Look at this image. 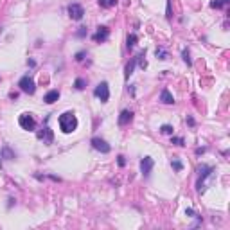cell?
<instances>
[{
	"instance_id": "cell-27",
	"label": "cell",
	"mask_w": 230,
	"mask_h": 230,
	"mask_svg": "<svg viewBox=\"0 0 230 230\" xmlns=\"http://www.w3.org/2000/svg\"><path fill=\"white\" fill-rule=\"evenodd\" d=\"M117 164H119L121 167H124V165H126V158H124L122 155H119V156H117Z\"/></svg>"
},
{
	"instance_id": "cell-35",
	"label": "cell",
	"mask_w": 230,
	"mask_h": 230,
	"mask_svg": "<svg viewBox=\"0 0 230 230\" xmlns=\"http://www.w3.org/2000/svg\"><path fill=\"white\" fill-rule=\"evenodd\" d=\"M0 169H2V162H0Z\"/></svg>"
},
{
	"instance_id": "cell-7",
	"label": "cell",
	"mask_w": 230,
	"mask_h": 230,
	"mask_svg": "<svg viewBox=\"0 0 230 230\" xmlns=\"http://www.w3.org/2000/svg\"><path fill=\"white\" fill-rule=\"evenodd\" d=\"M90 144H92V148H94L95 151H101V153H110V151H111V148H110L108 142L103 140V138H99V137H94Z\"/></svg>"
},
{
	"instance_id": "cell-13",
	"label": "cell",
	"mask_w": 230,
	"mask_h": 230,
	"mask_svg": "<svg viewBox=\"0 0 230 230\" xmlns=\"http://www.w3.org/2000/svg\"><path fill=\"white\" fill-rule=\"evenodd\" d=\"M59 99V90H49L47 94L43 95V101L47 103V104H52Z\"/></svg>"
},
{
	"instance_id": "cell-16",
	"label": "cell",
	"mask_w": 230,
	"mask_h": 230,
	"mask_svg": "<svg viewBox=\"0 0 230 230\" xmlns=\"http://www.w3.org/2000/svg\"><path fill=\"white\" fill-rule=\"evenodd\" d=\"M137 41H138V36H137V34H130V36H128V40H126V47H128V51H131V49L135 47Z\"/></svg>"
},
{
	"instance_id": "cell-11",
	"label": "cell",
	"mask_w": 230,
	"mask_h": 230,
	"mask_svg": "<svg viewBox=\"0 0 230 230\" xmlns=\"http://www.w3.org/2000/svg\"><path fill=\"white\" fill-rule=\"evenodd\" d=\"M0 158H4V160H14V158H16V153H14L7 144H4L2 149H0Z\"/></svg>"
},
{
	"instance_id": "cell-21",
	"label": "cell",
	"mask_w": 230,
	"mask_h": 230,
	"mask_svg": "<svg viewBox=\"0 0 230 230\" xmlns=\"http://www.w3.org/2000/svg\"><path fill=\"white\" fill-rule=\"evenodd\" d=\"M99 6L101 7H113V6H117V0H99Z\"/></svg>"
},
{
	"instance_id": "cell-14",
	"label": "cell",
	"mask_w": 230,
	"mask_h": 230,
	"mask_svg": "<svg viewBox=\"0 0 230 230\" xmlns=\"http://www.w3.org/2000/svg\"><path fill=\"white\" fill-rule=\"evenodd\" d=\"M160 101H162L164 104H175V97H173V94H171L167 88H162V92H160Z\"/></svg>"
},
{
	"instance_id": "cell-19",
	"label": "cell",
	"mask_w": 230,
	"mask_h": 230,
	"mask_svg": "<svg viewBox=\"0 0 230 230\" xmlns=\"http://www.w3.org/2000/svg\"><path fill=\"white\" fill-rule=\"evenodd\" d=\"M86 86V79H83V77H77L76 81H74V88L76 90H83Z\"/></svg>"
},
{
	"instance_id": "cell-4",
	"label": "cell",
	"mask_w": 230,
	"mask_h": 230,
	"mask_svg": "<svg viewBox=\"0 0 230 230\" xmlns=\"http://www.w3.org/2000/svg\"><path fill=\"white\" fill-rule=\"evenodd\" d=\"M18 86H20L22 92H25V94H29V95H32L36 92V83H34V79H32L31 76H24V77L18 81Z\"/></svg>"
},
{
	"instance_id": "cell-15",
	"label": "cell",
	"mask_w": 230,
	"mask_h": 230,
	"mask_svg": "<svg viewBox=\"0 0 230 230\" xmlns=\"http://www.w3.org/2000/svg\"><path fill=\"white\" fill-rule=\"evenodd\" d=\"M135 65H137V56H135V58H131V59L126 63V68H124V77H126V79H130V76L133 74Z\"/></svg>"
},
{
	"instance_id": "cell-3",
	"label": "cell",
	"mask_w": 230,
	"mask_h": 230,
	"mask_svg": "<svg viewBox=\"0 0 230 230\" xmlns=\"http://www.w3.org/2000/svg\"><path fill=\"white\" fill-rule=\"evenodd\" d=\"M18 124H20V128L25 130V131H34V130H36V121H34V117H32L31 113H27V111L18 117Z\"/></svg>"
},
{
	"instance_id": "cell-5",
	"label": "cell",
	"mask_w": 230,
	"mask_h": 230,
	"mask_svg": "<svg viewBox=\"0 0 230 230\" xmlns=\"http://www.w3.org/2000/svg\"><path fill=\"white\" fill-rule=\"evenodd\" d=\"M94 95L97 97V99H101V103H108V99H110V86H108V83L106 81L99 83V85L95 86V90H94Z\"/></svg>"
},
{
	"instance_id": "cell-33",
	"label": "cell",
	"mask_w": 230,
	"mask_h": 230,
	"mask_svg": "<svg viewBox=\"0 0 230 230\" xmlns=\"http://www.w3.org/2000/svg\"><path fill=\"white\" fill-rule=\"evenodd\" d=\"M13 205H14V200H13V198H9V203H7V209H11Z\"/></svg>"
},
{
	"instance_id": "cell-10",
	"label": "cell",
	"mask_w": 230,
	"mask_h": 230,
	"mask_svg": "<svg viewBox=\"0 0 230 230\" xmlns=\"http://www.w3.org/2000/svg\"><path fill=\"white\" fill-rule=\"evenodd\" d=\"M108 36H110V29L104 27V25H101L92 38H94V41H97V43H104V41L108 40Z\"/></svg>"
},
{
	"instance_id": "cell-30",
	"label": "cell",
	"mask_w": 230,
	"mask_h": 230,
	"mask_svg": "<svg viewBox=\"0 0 230 230\" xmlns=\"http://www.w3.org/2000/svg\"><path fill=\"white\" fill-rule=\"evenodd\" d=\"M205 151H207V148H198V149H196V155L200 156V155H203Z\"/></svg>"
},
{
	"instance_id": "cell-12",
	"label": "cell",
	"mask_w": 230,
	"mask_h": 230,
	"mask_svg": "<svg viewBox=\"0 0 230 230\" xmlns=\"http://www.w3.org/2000/svg\"><path fill=\"white\" fill-rule=\"evenodd\" d=\"M133 119V111H130V110H122L121 115H119V124L121 126H126V124H130Z\"/></svg>"
},
{
	"instance_id": "cell-6",
	"label": "cell",
	"mask_w": 230,
	"mask_h": 230,
	"mask_svg": "<svg viewBox=\"0 0 230 230\" xmlns=\"http://www.w3.org/2000/svg\"><path fill=\"white\" fill-rule=\"evenodd\" d=\"M68 16L72 20H81L83 16H85V7H83L81 4H70L68 6Z\"/></svg>"
},
{
	"instance_id": "cell-32",
	"label": "cell",
	"mask_w": 230,
	"mask_h": 230,
	"mask_svg": "<svg viewBox=\"0 0 230 230\" xmlns=\"http://www.w3.org/2000/svg\"><path fill=\"white\" fill-rule=\"evenodd\" d=\"M27 65L29 67H36V61L34 59H27Z\"/></svg>"
},
{
	"instance_id": "cell-17",
	"label": "cell",
	"mask_w": 230,
	"mask_h": 230,
	"mask_svg": "<svg viewBox=\"0 0 230 230\" xmlns=\"http://www.w3.org/2000/svg\"><path fill=\"white\" fill-rule=\"evenodd\" d=\"M230 0H212L210 2V7L212 9H221V7H225V6H228Z\"/></svg>"
},
{
	"instance_id": "cell-8",
	"label": "cell",
	"mask_w": 230,
	"mask_h": 230,
	"mask_svg": "<svg viewBox=\"0 0 230 230\" xmlns=\"http://www.w3.org/2000/svg\"><path fill=\"white\" fill-rule=\"evenodd\" d=\"M153 165H155V160L151 158V156H144L142 160H140V173L148 178L151 175V169H153Z\"/></svg>"
},
{
	"instance_id": "cell-31",
	"label": "cell",
	"mask_w": 230,
	"mask_h": 230,
	"mask_svg": "<svg viewBox=\"0 0 230 230\" xmlns=\"http://www.w3.org/2000/svg\"><path fill=\"white\" fill-rule=\"evenodd\" d=\"M185 122H187L189 126H194V124H196V122H194V119H192V117H187V119H185Z\"/></svg>"
},
{
	"instance_id": "cell-9",
	"label": "cell",
	"mask_w": 230,
	"mask_h": 230,
	"mask_svg": "<svg viewBox=\"0 0 230 230\" xmlns=\"http://www.w3.org/2000/svg\"><path fill=\"white\" fill-rule=\"evenodd\" d=\"M38 138H40V140H43L45 144H51V142L54 140V135H52V130H51V128H49V126L45 124V126L41 128L40 131H38Z\"/></svg>"
},
{
	"instance_id": "cell-2",
	"label": "cell",
	"mask_w": 230,
	"mask_h": 230,
	"mask_svg": "<svg viewBox=\"0 0 230 230\" xmlns=\"http://www.w3.org/2000/svg\"><path fill=\"white\" fill-rule=\"evenodd\" d=\"M198 173H200V178H198V182H196V189L198 192H205V180L207 178H210L212 173H214V167L212 165H200L198 167Z\"/></svg>"
},
{
	"instance_id": "cell-25",
	"label": "cell",
	"mask_w": 230,
	"mask_h": 230,
	"mask_svg": "<svg viewBox=\"0 0 230 230\" xmlns=\"http://www.w3.org/2000/svg\"><path fill=\"white\" fill-rule=\"evenodd\" d=\"M171 144H175V146H183L185 140H183L182 137H171Z\"/></svg>"
},
{
	"instance_id": "cell-28",
	"label": "cell",
	"mask_w": 230,
	"mask_h": 230,
	"mask_svg": "<svg viewBox=\"0 0 230 230\" xmlns=\"http://www.w3.org/2000/svg\"><path fill=\"white\" fill-rule=\"evenodd\" d=\"M185 216H189V217H194V216H196V212H194L192 209H187V210H185Z\"/></svg>"
},
{
	"instance_id": "cell-34",
	"label": "cell",
	"mask_w": 230,
	"mask_h": 230,
	"mask_svg": "<svg viewBox=\"0 0 230 230\" xmlns=\"http://www.w3.org/2000/svg\"><path fill=\"white\" fill-rule=\"evenodd\" d=\"M9 97H11V99H16V97H18V94H16V92H11V94H9Z\"/></svg>"
},
{
	"instance_id": "cell-22",
	"label": "cell",
	"mask_w": 230,
	"mask_h": 230,
	"mask_svg": "<svg viewBox=\"0 0 230 230\" xmlns=\"http://www.w3.org/2000/svg\"><path fill=\"white\" fill-rule=\"evenodd\" d=\"M155 54H156L158 59H167V52H165V49H162V47H158V49L155 51Z\"/></svg>"
},
{
	"instance_id": "cell-26",
	"label": "cell",
	"mask_w": 230,
	"mask_h": 230,
	"mask_svg": "<svg viewBox=\"0 0 230 230\" xmlns=\"http://www.w3.org/2000/svg\"><path fill=\"white\" fill-rule=\"evenodd\" d=\"M85 56H86V51H79V52H76V61H83L85 59Z\"/></svg>"
},
{
	"instance_id": "cell-23",
	"label": "cell",
	"mask_w": 230,
	"mask_h": 230,
	"mask_svg": "<svg viewBox=\"0 0 230 230\" xmlns=\"http://www.w3.org/2000/svg\"><path fill=\"white\" fill-rule=\"evenodd\" d=\"M86 34H88V29L86 27H79L76 31V36H77V38H86Z\"/></svg>"
},
{
	"instance_id": "cell-20",
	"label": "cell",
	"mask_w": 230,
	"mask_h": 230,
	"mask_svg": "<svg viewBox=\"0 0 230 230\" xmlns=\"http://www.w3.org/2000/svg\"><path fill=\"white\" fill-rule=\"evenodd\" d=\"M160 131H162L164 135H173V131H175V128H173L171 124H164L162 128H160Z\"/></svg>"
},
{
	"instance_id": "cell-29",
	"label": "cell",
	"mask_w": 230,
	"mask_h": 230,
	"mask_svg": "<svg viewBox=\"0 0 230 230\" xmlns=\"http://www.w3.org/2000/svg\"><path fill=\"white\" fill-rule=\"evenodd\" d=\"M167 18H171L173 14H171V0H167V14H165Z\"/></svg>"
},
{
	"instance_id": "cell-18",
	"label": "cell",
	"mask_w": 230,
	"mask_h": 230,
	"mask_svg": "<svg viewBox=\"0 0 230 230\" xmlns=\"http://www.w3.org/2000/svg\"><path fill=\"white\" fill-rule=\"evenodd\" d=\"M171 167H173V169H175L176 173H180V171H182V169H183V164L180 162V160H178V158H173V160H171Z\"/></svg>"
},
{
	"instance_id": "cell-24",
	"label": "cell",
	"mask_w": 230,
	"mask_h": 230,
	"mask_svg": "<svg viewBox=\"0 0 230 230\" xmlns=\"http://www.w3.org/2000/svg\"><path fill=\"white\" fill-rule=\"evenodd\" d=\"M182 58H183V61L187 63V65H190L192 61H190V54H189V49H183L182 51Z\"/></svg>"
},
{
	"instance_id": "cell-1",
	"label": "cell",
	"mask_w": 230,
	"mask_h": 230,
	"mask_svg": "<svg viewBox=\"0 0 230 230\" xmlns=\"http://www.w3.org/2000/svg\"><path fill=\"white\" fill-rule=\"evenodd\" d=\"M58 124H59V130L68 135V133H74L76 130H77V117H76V113L74 111H63L61 115H59V119H58Z\"/></svg>"
}]
</instances>
